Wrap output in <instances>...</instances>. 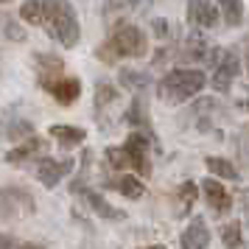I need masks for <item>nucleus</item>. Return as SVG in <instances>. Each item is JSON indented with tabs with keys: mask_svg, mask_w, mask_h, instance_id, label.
Segmentation results:
<instances>
[{
	"mask_svg": "<svg viewBox=\"0 0 249 249\" xmlns=\"http://www.w3.org/2000/svg\"><path fill=\"white\" fill-rule=\"evenodd\" d=\"M118 98V90H115L109 81H98L95 84V109H104L107 104H112Z\"/></svg>",
	"mask_w": 249,
	"mask_h": 249,
	"instance_id": "b1692460",
	"label": "nucleus"
},
{
	"mask_svg": "<svg viewBox=\"0 0 249 249\" xmlns=\"http://www.w3.org/2000/svg\"><path fill=\"white\" fill-rule=\"evenodd\" d=\"M221 241H224L227 249H244L241 224H238V221H227V224H221Z\"/></svg>",
	"mask_w": 249,
	"mask_h": 249,
	"instance_id": "aec40b11",
	"label": "nucleus"
},
{
	"mask_svg": "<svg viewBox=\"0 0 249 249\" xmlns=\"http://www.w3.org/2000/svg\"><path fill=\"white\" fill-rule=\"evenodd\" d=\"M70 168H73V160L70 157H62V160L45 157V160H39V165H36V177H39V182L45 188H56L59 182L70 174Z\"/></svg>",
	"mask_w": 249,
	"mask_h": 249,
	"instance_id": "423d86ee",
	"label": "nucleus"
},
{
	"mask_svg": "<svg viewBox=\"0 0 249 249\" xmlns=\"http://www.w3.org/2000/svg\"><path fill=\"white\" fill-rule=\"evenodd\" d=\"M17 247H20V244H17L12 235H0V249H17Z\"/></svg>",
	"mask_w": 249,
	"mask_h": 249,
	"instance_id": "c85d7f7f",
	"label": "nucleus"
},
{
	"mask_svg": "<svg viewBox=\"0 0 249 249\" xmlns=\"http://www.w3.org/2000/svg\"><path fill=\"white\" fill-rule=\"evenodd\" d=\"M48 135H53V140H56L62 148H73V146H81L84 143V129H79V126H65V124H56L48 129Z\"/></svg>",
	"mask_w": 249,
	"mask_h": 249,
	"instance_id": "4468645a",
	"label": "nucleus"
},
{
	"mask_svg": "<svg viewBox=\"0 0 249 249\" xmlns=\"http://www.w3.org/2000/svg\"><path fill=\"white\" fill-rule=\"evenodd\" d=\"M148 51L146 45V34L137 28V25H118L115 28V34L104 42V45H98V51H95V56L101 59V62H107V65H112V62H118V59H126V56H143Z\"/></svg>",
	"mask_w": 249,
	"mask_h": 249,
	"instance_id": "f257e3e1",
	"label": "nucleus"
},
{
	"mask_svg": "<svg viewBox=\"0 0 249 249\" xmlns=\"http://www.w3.org/2000/svg\"><path fill=\"white\" fill-rule=\"evenodd\" d=\"M107 162H109L112 168H135L132 154H129L124 146L121 148H107Z\"/></svg>",
	"mask_w": 249,
	"mask_h": 249,
	"instance_id": "393cba45",
	"label": "nucleus"
},
{
	"mask_svg": "<svg viewBox=\"0 0 249 249\" xmlns=\"http://www.w3.org/2000/svg\"><path fill=\"white\" fill-rule=\"evenodd\" d=\"M238 73H241V59H238V51L235 48H230L224 51V56L218 62V68H215V76H213V87L218 92H227L230 90V84L235 79Z\"/></svg>",
	"mask_w": 249,
	"mask_h": 249,
	"instance_id": "0eeeda50",
	"label": "nucleus"
},
{
	"mask_svg": "<svg viewBox=\"0 0 249 249\" xmlns=\"http://www.w3.org/2000/svg\"><path fill=\"white\" fill-rule=\"evenodd\" d=\"M140 249H165L162 244H154V247H140Z\"/></svg>",
	"mask_w": 249,
	"mask_h": 249,
	"instance_id": "473e14b6",
	"label": "nucleus"
},
{
	"mask_svg": "<svg viewBox=\"0 0 249 249\" xmlns=\"http://www.w3.org/2000/svg\"><path fill=\"white\" fill-rule=\"evenodd\" d=\"M244 45H247V73H249V39L244 42Z\"/></svg>",
	"mask_w": 249,
	"mask_h": 249,
	"instance_id": "2f4dec72",
	"label": "nucleus"
},
{
	"mask_svg": "<svg viewBox=\"0 0 249 249\" xmlns=\"http://www.w3.org/2000/svg\"><path fill=\"white\" fill-rule=\"evenodd\" d=\"M204 162H207V168L213 171L215 177L238 182V171H235V165H232V162H227V160H221V157H207Z\"/></svg>",
	"mask_w": 249,
	"mask_h": 249,
	"instance_id": "412c9836",
	"label": "nucleus"
},
{
	"mask_svg": "<svg viewBox=\"0 0 249 249\" xmlns=\"http://www.w3.org/2000/svg\"><path fill=\"white\" fill-rule=\"evenodd\" d=\"M3 31H6V36H9V39H20V42L25 39V31L14 23L12 17H3Z\"/></svg>",
	"mask_w": 249,
	"mask_h": 249,
	"instance_id": "bb28decb",
	"label": "nucleus"
},
{
	"mask_svg": "<svg viewBox=\"0 0 249 249\" xmlns=\"http://www.w3.org/2000/svg\"><path fill=\"white\" fill-rule=\"evenodd\" d=\"M151 28H154V34L157 36H168V20H162V17L151 20Z\"/></svg>",
	"mask_w": 249,
	"mask_h": 249,
	"instance_id": "cd10ccee",
	"label": "nucleus"
},
{
	"mask_svg": "<svg viewBox=\"0 0 249 249\" xmlns=\"http://www.w3.org/2000/svg\"><path fill=\"white\" fill-rule=\"evenodd\" d=\"M241 148H244V162L249 165V132H244V146Z\"/></svg>",
	"mask_w": 249,
	"mask_h": 249,
	"instance_id": "c756f323",
	"label": "nucleus"
},
{
	"mask_svg": "<svg viewBox=\"0 0 249 249\" xmlns=\"http://www.w3.org/2000/svg\"><path fill=\"white\" fill-rule=\"evenodd\" d=\"M36 65V79H39V87L48 90L51 84H56L59 79H65V62L53 53H36L34 56Z\"/></svg>",
	"mask_w": 249,
	"mask_h": 249,
	"instance_id": "39448f33",
	"label": "nucleus"
},
{
	"mask_svg": "<svg viewBox=\"0 0 249 249\" xmlns=\"http://www.w3.org/2000/svg\"><path fill=\"white\" fill-rule=\"evenodd\" d=\"M104 185H107V188H115V191H121L126 199H140V196L146 193L143 182L137 179V177H118V179H109V182H104Z\"/></svg>",
	"mask_w": 249,
	"mask_h": 249,
	"instance_id": "dca6fc26",
	"label": "nucleus"
},
{
	"mask_svg": "<svg viewBox=\"0 0 249 249\" xmlns=\"http://www.w3.org/2000/svg\"><path fill=\"white\" fill-rule=\"evenodd\" d=\"M121 84L129 87V90H148L151 87V76L148 73H140V70H121Z\"/></svg>",
	"mask_w": 249,
	"mask_h": 249,
	"instance_id": "a211bd4d",
	"label": "nucleus"
},
{
	"mask_svg": "<svg viewBox=\"0 0 249 249\" xmlns=\"http://www.w3.org/2000/svg\"><path fill=\"white\" fill-rule=\"evenodd\" d=\"M17 249H45V247H42V244H20Z\"/></svg>",
	"mask_w": 249,
	"mask_h": 249,
	"instance_id": "7c9ffc66",
	"label": "nucleus"
},
{
	"mask_svg": "<svg viewBox=\"0 0 249 249\" xmlns=\"http://www.w3.org/2000/svg\"><path fill=\"white\" fill-rule=\"evenodd\" d=\"M124 148L132 154V162H135V171L140 177H148L151 174V162H148V135L146 132H132L129 140L124 143Z\"/></svg>",
	"mask_w": 249,
	"mask_h": 249,
	"instance_id": "6e6552de",
	"label": "nucleus"
},
{
	"mask_svg": "<svg viewBox=\"0 0 249 249\" xmlns=\"http://www.w3.org/2000/svg\"><path fill=\"white\" fill-rule=\"evenodd\" d=\"M48 92H51L59 104H65V107H68V104H73L81 95V81L73 79V76H65V79H59L56 84H51Z\"/></svg>",
	"mask_w": 249,
	"mask_h": 249,
	"instance_id": "f8f14e48",
	"label": "nucleus"
},
{
	"mask_svg": "<svg viewBox=\"0 0 249 249\" xmlns=\"http://www.w3.org/2000/svg\"><path fill=\"white\" fill-rule=\"evenodd\" d=\"M204 196H207V202H210V207H213L215 215H224L230 213V207H232V196L224 191V185L215 179H204Z\"/></svg>",
	"mask_w": 249,
	"mask_h": 249,
	"instance_id": "1a4fd4ad",
	"label": "nucleus"
},
{
	"mask_svg": "<svg viewBox=\"0 0 249 249\" xmlns=\"http://www.w3.org/2000/svg\"><path fill=\"white\" fill-rule=\"evenodd\" d=\"M204 87V73L202 70H171L165 79L160 81V98L171 104H185Z\"/></svg>",
	"mask_w": 249,
	"mask_h": 249,
	"instance_id": "7ed1b4c3",
	"label": "nucleus"
},
{
	"mask_svg": "<svg viewBox=\"0 0 249 249\" xmlns=\"http://www.w3.org/2000/svg\"><path fill=\"white\" fill-rule=\"evenodd\" d=\"M182 249H207V244H210V230H207V224H204L202 218L199 221H193L185 232H182Z\"/></svg>",
	"mask_w": 249,
	"mask_h": 249,
	"instance_id": "ddd939ff",
	"label": "nucleus"
},
{
	"mask_svg": "<svg viewBox=\"0 0 249 249\" xmlns=\"http://www.w3.org/2000/svg\"><path fill=\"white\" fill-rule=\"evenodd\" d=\"M20 17L25 23L34 25H45V0H28L20 6Z\"/></svg>",
	"mask_w": 249,
	"mask_h": 249,
	"instance_id": "f3484780",
	"label": "nucleus"
},
{
	"mask_svg": "<svg viewBox=\"0 0 249 249\" xmlns=\"http://www.w3.org/2000/svg\"><path fill=\"white\" fill-rule=\"evenodd\" d=\"M6 137H12V140H31L34 137V126L28 121H12L6 126Z\"/></svg>",
	"mask_w": 249,
	"mask_h": 249,
	"instance_id": "a878e982",
	"label": "nucleus"
},
{
	"mask_svg": "<svg viewBox=\"0 0 249 249\" xmlns=\"http://www.w3.org/2000/svg\"><path fill=\"white\" fill-rule=\"evenodd\" d=\"M45 28L48 34L59 39L65 48H76L79 42V17L73 12L70 3L62 0H45Z\"/></svg>",
	"mask_w": 249,
	"mask_h": 249,
	"instance_id": "f03ea898",
	"label": "nucleus"
},
{
	"mask_svg": "<svg viewBox=\"0 0 249 249\" xmlns=\"http://www.w3.org/2000/svg\"><path fill=\"white\" fill-rule=\"evenodd\" d=\"M124 121L129 126H140V129H146V135H148V115H146V107H143V101L140 98H135L132 101V107L126 109V115H124Z\"/></svg>",
	"mask_w": 249,
	"mask_h": 249,
	"instance_id": "6ab92c4d",
	"label": "nucleus"
},
{
	"mask_svg": "<svg viewBox=\"0 0 249 249\" xmlns=\"http://www.w3.org/2000/svg\"><path fill=\"white\" fill-rule=\"evenodd\" d=\"M36 210L34 196L25 188H0V218H23Z\"/></svg>",
	"mask_w": 249,
	"mask_h": 249,
	"instance_id": "20e7f679",
	"label": "nucleus"
},
{
	"mask_svg": "<svg viewBox=\"0 0 249 249\" xmlns=\"http://www.w3.org/2000/svg\"><path fill=\"white\" fill-rule=\"evenodd\" d=\"M84 202L90 204L92 210H95V213L101 215V218H118V221H121V218H126V213L124 210H118V207H112V204L107 202V199H104L101 193H95V191H87V188H84Z\"/></svg>",
	"mask_w": 249,
	"mask_h": 249,
	"instance_id": "2eb2a0df",
	"label": "nucleus"
},
{
	"mask_svg": "<svg viewBox=\"0 0 249 249\" xmlns=\"http://www.w3.org/2000/svg\"><path fill=\"white\" fill-rule=\"evenodd\" d=\"M42 151H45V140L34 135L31 140H25V143H20L17 148H12V151L6 154V162H9V165H23L25 160L36 157V154H42Z\"/></svg>",
	"mask_w": 249,
	"mask_h": 249,
	"instance_id": "9b49d317",
	"label": "nucleus"
},
{
	"mask_svg": "<svg viewBox=\"0 0 249 249\" xmlns=\"http://www.w3.org/2000/svg\"><path fill=\"white\" fill-rule=\"evenodd\" d=\"M221 14H224L227 25H241V17H244V6L238 0H221Z\"/></svg>",
	"mask_w": 249,
	"mask_h": 249,
	"instance_id": "4be33fe9",
	"label": "nucleus"
},
{
	"mask_svg": "<svg viewBox=\"0 0 249 249\" xmlns=\"http://www.w3.org/2000/svg\"><path fill=\"white\" fill-rule=\"evenodd\" d=\"M193 202H196V185L193 182H185L179 188V207H177V213L188 215L193 210Z\"/></svg>",
	"mask_w": 249,
	"mask_h": 249,
	"instance_id": "5701e85b",
	"label": "nucleus"
},
{
	"mask_svg": "<svg viewBox=\"0 0 249 249\" xmlns=\"http://www.w3.org/2000/svg\"><path fill=\"white\" fill-rule=\"evenodd\" d=\"M188 17L199 28H213L218 23V9H215L213 3H207V0H193L191 6H188Z\"/></svg>",
	"mask_w": 249,
	"mask_h": 249,
	"instance_id": "9d476101",
	"label": "nucleus"
}]
</instances>
